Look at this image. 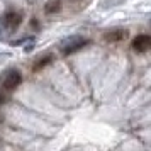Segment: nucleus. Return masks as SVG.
Returning <instances> with one entry per match:
<instances>
[{"label": "nucleus", "mask_w": 151, "mask_h": 151, "mask_svg": "<svg viewBox=\"0 0 151 151\" xmlns=\"http://www.w3.org/2000/svg\"><path fill=\"white\" fill-rule=\"evenodd\" d=\"M22 19H24L22 12H19V10H9L5 14V17H4V22H5V26L9 29H17L22 24Z\"/></svg>", "instance_id": "obj_3"}, {"label": "nucleus", "mask_w": 151, "mask_h": 151, "mask_svg": "<svg viewBox=\"0 0 151 151\" xmlns=\"http://www.w3.org/2000/svg\"><path fill=\"white\" fill-rule=\"evenodd\" d=\"M22 82V75L19 70H10V71H7L5 73V76H4V80H2V87L5 90H14L17 88L19 85H21Z\"/></svg>", "instance_id": "obj_2"}, {"label": "nucleus", "mask_w": 151, "mask_h": 151, "mask_svg": "<svg viewBox=\"0 0 151 151\" xmlns=\"http://www.w3.org/2000/svg\"><path fill=\"white\" fill-rule=\"evenodd\" d=\"M127 31L126 29H112V31H107L104 34V41L105 42H121L127 37Z\"/></svg>", "instance_id": "obj_5"}, {"label": "nucleus", "mask_w": 151, "mask_h": 151, "mask_svg": "<svg viewBox=\"0 0 151 151\" xmlns=\"http://www.w3.org/2000/svg\"><path fill=\"white\" fill-rule=\"evenodd\" d=\"M60 10H61V0H48L46 5H44V12L48 15L58 14Z\"/></svg>", "instance_id": "obj_6"}, {"label": "nucleus", "mask_w": 151, "mask_h": 151, "mask_svg": "<svg viewBox=\"0 0 151 151\" xmlns=\"http://www.w3.org/2000/svg\"><path fill=\"white\" fill-rule=\"evenodd\" d=\"M5 102V97L2 95V92H0V105H2V104Z\"/></svg>", "instance_id": "obj_8"}, {"label": "nucleus", "mask_w": 151, "mask_h": 151, "mask_svg": "<svg viewBox=\"0 0 151 151\" xmlns=\"http://www.w3.org/2000/svg\"><path fill=\"white\" fill-rule=\"evenodd\" d=\"M87 44H88V41L85 37H82V36H71V37H68L61 44V53L65 56H70L73 53H76V51H80L82 48H85Z\"/></svg>", "instance_id": "obj_1"}, {"label": "nucleus", "mask_w": 151, "mask_h": 151, "mask_svg": "<svg viewBox=\"0 0 151 151\" xmlns=\"http://www.w3.org/2000/svg\"><path fill=\"white\" fill-rule=\"evenodd\" d=\"M150 48H151V36L139 34L134 37V41H132V49L134 51H137V53H146Z\"/></svg>", "instance_id": "obj_4"}, {"label": "nucleus", "mask_w": 151, "mask_h": 151, "mask_svg": "<svg viewBox=\"0 0 151 151\" xmlns=\"http://www.w3.org/2000/svg\"><path fill=\"white\" fill-rule=\"evenodd\" d=\"M53 55H48L44 56V58H41V60H37V61L34 63V71H39V70H42L44 66H48L49 63H53Z\"/></svg>", "instance_id": "obj_7"}]
</instances>
